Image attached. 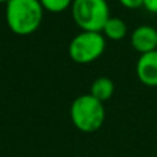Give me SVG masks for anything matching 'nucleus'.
<instances>
[{"label":"nucleus","mask_w":157,"mask_h":157,"mask_svg":"<svg viewBox=\"0 0 157 157\" xmlns=\"http://www.w3.org/2000/svg\"><path fill=\"white\" fill-rule=\"evenodd\" d=\"M101 33L106 39L110 40H121L127 36L128 33V27L125 24V21L118 17H110L107 22L104 24Z\"/></svg>","instance_id":"6e6552de"},{"label":"nucleus","mask_w":157,"mask_h":157,"mask_svg":"<svg viewBox=\"0 0 157 157\" xmlns=\"http://www.w3.org/2000/svg\"><path fill=\"white\" fill-rule=\"evenodd\" d=\"M138 79L146 86H157V50L140 54L136 61Z\"/></svg>","instance_id":"423d86ee"},{"label":"nucleus","mask_w":157,"mask_h":157,"mask_svg":"<svg viewBox=\"0 0 157 157\" xmlns=\"http://www.w3.org/2000/svg\"><path fill=\"white\" fill-rule=\"evenodd\" d=\"M131 46L139 54L157 50V29L150 25H140L131 33Z\"/></svg>","instance_id":"39448f33"},{"label":"nucleus","mask_w":157,"mask_h":157,"mask_svg":"<svg viewBox=\"0 0 157 157\" xmlns=\"http://www.w3.org/2000/svg\"><path fill=\"white\" fill-rule=\"evenodd\" d=\"M71 15L75 25L86 32H101L111 17L107 0H74Z\"/></svg>","instance_id":"7ed1b4c3"},{"label":"nucleus","mask_w":157,"mask_h":157,"mask_svg":"<svg viewBox=\"0 0 157 157\" xmlns=\"http://www.w3.org/2000/svg\"><path fill=\"white\" fill-rule=\"evenodd\" d=\"M143 7L149 13L157 14V0H143Z\"/></svg>","instance_id":"9b49d317"},{"label":"nucleus","mask_w":157,"mask_h":157,"mask_svg":"<svg viewBox=\"0 0 157 157\" xmlns=\"http://www.w3.org/2000/svg\"><path fill=\"white\" fill-rule=\"evenodd\" d=\"M43 13L39 0H10L6 4L7 27L18 36L32 35L40 27Z\"/></svg>","instance_id":"f257e3e1"},{"label":"nucleus","mask_w":157,"mask_h":157,"mask_svg":"<svg viewBox=\"0 0 157 157\" xmlns=\"http://www.w3.org/2000/svg\"><path fill=\"white\" fill-rule=\"evenodd\" d=\"M89 95H92L99 101L104 103V101L110 100L114 95V82L107 77H99L90 85L89 89Z\"/></svg>","instance_id":"0eeeda50"},{"label":"nucleus","mask_w":157,"mask_h":157,"mask_svg":"<svg viewBox=\"0 0 157 157\" xmlns=\"http://www.w3.org/2000/svg\"><path fill=\"white\" fill-rule=\"evenodd\" d=\"M44 11L49 13H63L71 7L74 0H39Z\"/></svg>","instance_id":"1a4fd4ad"},{"label":"nucleus","mask_w":157,"mask_h":157,"mask_svg":"<svg viewBox=\"0 0 157 157\" xmlns=\"http://www.w3.org/2000/svg\"><path fill=\"white\" fill-rule=\"evenodd\" d=\"M70 117L78 131L90 133L100 129L106 118L104 104L95 99L92 95H81L71 103Z\"/></svg>","instance_id":"f03ea898"},{"label":"nucleus","mask_w":157,"mask_h":157,"mask_svg":"<svg viewBox=\"0 0 157 157\" xmlns=\"http://www.w3.org/2000/svg\"><path fill=\"white\" fill-rule=\"evenodd\" d=\"M9 2H10V0H0V3H4V4H7Z\"/></svg>","instance_id":"f8f14e48"},{"label":"nucleus","mask_w":157,"mask_h":157,"mask_svg":"<svg viewBox=\"0 0 157 157\" xmlns=\"http://www.w3.org/2000/svg\"><path fill=\"white\" fill-rule=\"evenodd\" d=\"M120 4L124 6L125 9H139V7H143V0H118Z\"/></svg>","instance_id":"9d476101"},{"label":"nucleus","mask_w":157,"mask_h":157,"mask_svg":"<svg viewBox=\"0 0 157 157\" xmlns=\"http://www.w3.org/2000/svg\"><path fill=\"white\" fill-rule=\"evenodd\" d=\"M106 50V38L101 32L81 31L71 39L68 54L72 61L78 64H89L103 56Z\"/></svg>","instance_id":"20e7f679"}]
</instances>
